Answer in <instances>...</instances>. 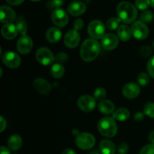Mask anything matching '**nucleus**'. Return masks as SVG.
<instances>
[{
	"label": "nucleus",
	"mask_w": 154,
	"mask_h": 154,
	"mask_svg": "<svg viewBox=\"0 0 154 154\" xmlns=\"http://www.w3.org/2000/svg\"><path fill=\"white\" fill-rule=\"evenodd\" d=\"M62 32L58 28L56 27H51L47 31L46 38L51 43H56L59 42L61 38Z\"/></svg>",
	"instance_id": "obj_20"
},
{
	"label": "nucleus",
	"mask_w": 154,
	"mask_h": 154,
	"mask_svg": "<svg viewBox=\"0 0 154 154\" xmlns=\"http://www.w3.org/2000/svg\"><path fill=\"white\" fill-rule=\"evenodd\" d=\"M22 138L20 135H14L9 138L8 141V145L10 150L16 151L22 147Z\"/></svg>",
	"instance_id": "obj_23"
},
{
	"label": "nucleus",
	"mask_w": 154,
	"mask_h": 154,
	"mask_svg": "<svg viewBox=\"0 0 154 154\" xmlns=\"http://www.w3.org/2000/svg\"><path fill=\"white\" fill-rule=\"evenodd\" d=\"M129 116H130V113H129V110L124 108H119L113 114L114 118L119 121H126L129 119Z\"/></svg>",
	"instance_id": "obj_24"
},
{
	"label": "nucleus",
	"mask_w": 154,
	"mask_h": 154,
	"mask_svg": "<svg viewBox=\"0 0 154 154\" xmlns=\"http://www.w3.org/2000/svg\"><path fill=\"white\" fill-rule=\"evenodd\" d=\"M33 47V42L29 36L22 35L17 43V49L21 54H27L31 51Z\"/></svg>",
	"instance_id": "obj_10"
},
{
	"label": "nucleus",
	"mask_w": 154,
	"mask_h": 154,
	"mask_svg": "<svg viewBox=\"0 0 154 154\" xmlns=\"http://www.w3.org/2000/svg\"><path fill=\"white\" fill-rule=\"evenodd\" d=\"M80 35L75 29L69 30L64 38V43L69 48H75L80 42Z\"/></svg>",
	"instance_id": "obj_14"
},
{
	"label": "nucleus",
	"mask_w": 154,
	"mask_h": 154,
	"mask_svg": "<svg viewBox=\"0 0 154 154\" xmlns=\"http://www.w3.org/2000/svg\"><path fill=\"white\" fill-rule=\"evenodd\" d=\"M33 85L37 91L45 96L49 95L51 91V85L50 84V83L42 78H37L35 80Z\"/></svg>",
	"instance_id": "obj_16"
},
{
	"label": "nucleus",
	"mask_w": 154,
	"mask_h": 154,
	"mask_svg": "<svg viewBox=\"0 0 154 154\" xmlns=\"http://www.w3.org/2000/svg\"><path fill=\"white\" fill-rule=\"evenodd\" d=\"M78 106L84 112H90L96 107V99L88 95H84L78 99Z\"/></svg>",
	"instance_id": "obj_9"
},
{
	"label": "nucleus",
	"mask_w": 154,
	"mask_h": 154,
	"mask_svg": "<svg viewBox=\"0 0 154 154\" xmlns=\"http://www.w3.org/2000/svg\"><path fill=\"white\" fill-rule=\"evenodd\" d=\"M139 52H140V55L142 56V57H147L151 54L152 50L150 46H147V45H145V46L141 47Z\"/></svg>",
	"instance_id": "obj_36"
},
{
	"label": "nucleus",
	"mask_w": 154,
	"mask_h": 154,
	"mask_svg": "<svg viewBox=\"0 0 154 154\" xmlns=\"http://www.w3.org/2000/svg\"><path fill=\"white\" fill-rule=\"evenodd\" d=\"M144 114L141 112H137L136 114L134 116V119H135L136 121H141V120L144 119Z\"/></svg>",
	"instance_id": "obj_41"
},
{
	"label": "nucleus",
	"mask_w": 154,
	"mask_h": 154,
	"mask_svg": "<svg viewBox=\"0 0 154 154\" xmlns=\"http://www.w3.org/2000/svg\"><path fill=\"white\" fill-rule=\"evenodd\" d=\"M69 56L66 53H59L55 56V60L59 63H64L68 61Z\"/></svg>",
	"instance_id": "obj_35"
},
{
	"label": "nucleus",
	"mask_w": 154,
	"mask_h": 154,
	"mask_svg": "<svg viewBox=\"0 0 154 154\" xmlns=\"http://www.w3.org/2000/svg\"><path fill=\"white\" fill-rule=\"evenodd\" d=\"M153 48H154V42H153Z\"/></svg>",
	"instance_id": "obj_50"
},
{
	"label": "nucleus",
	"mask_w": 154,
	"mask_h": 154,
	"mask_svg": "<svg viewBox=\"0 0 154 154\" xmlns=\"http://www.w3.org/2000/svg\"><path fill=\"white\" fill-rule=\"evenodd\" d=\"M2 61L7 67L11 68V69L17 68L21 63L20 57L18 56V54L11 51L6 52L3 55Z\"/></svg>",
	"instance_id": "obj_11"
},
{
	"label": "nucleus",
	"mask_w": 154,
	"mask_h": 154,
	"mask_svg": "<svg viewBox=\"0 0 154 154\" xmlns=\"http://www.w3.org/2000/svg\"><path fill=\"white\" fill-rule=\"evenodd\" d=\"M16 19V13L11 8L2 5L0 8V20L3 23H11Z\"/></svg>",
	"instance_id": "obj_13"
},
{
	"label": "nucleus",
	"mask_w": 154,
	"mask_h": 154,
	"mask_svg": "<svg viewBox=\"0 0 154 154\" xmlns=\"http://www.w3.org/2000/svg\"><path fill=\"white\" fill-rule=\"evenodd\" d=\"M51 19L53 23L59 27H64L69 22V16L63 9L55 8L51 14Z\"/></svg>",
	"instance_id": "obj_8"
},
{
	"label": "nucleus",
	"mask_w": 154,
	"mask_h": 154,
	"mask_svg": "<svg viewBox=\"0 0 154 154\" xmlns=\"http://www.w3.org/2000/svg\"><path fill=\"white\" fill-rule=\"evenodd\" d=\"M99 148L102 154H114L115 153V145L112 141L109 140H102L99 144Z\"/></svg>",
	"instance_id": "obj_21"
},
{
	"label": "nucleus",
	"mask_w": 154,
	"mask_h": 154,
	"mask_svg": "<svg viewBox=\"0 0 154 154\" xmlns=\"http://www.w3.org/2000/svg\"><path fill=\"white\" fill-rule=\"evenodd\" d=\"M90 154H102V153H99V152L97 151V150H94V151H92Z\"/></svg>",
	"instance_id": "obj_47"
},
{
	"label": "nucleus",
	"mask_w": 154,
	"mask_h": 154,
	"mask_svg": "<svg viewBox=\"0 0 154 154\" xmlns=\"http://www.w3.org/2000/svg\"><path fill=\"white\" fill-rule=\"evenodd\" d=\"M36 60L38 63L44 66H48L55 60L53 53L46 48H41L38 49L35 54Z\"/></svg>",
	"instance_id": "obj_7"
},
{
	"label": "nucleus",
	"mask_w": 154,
	"mask_h": 154,
	"mask_svg": "<svg viewBox=\"0 0 154 154\" xmlns=\"http://www.w3.org/2000/svg\"><path fill=\"white\" fill-rule=\"evenodd\" d=\"M119 39L117 35L114 34H106L103 36L101 41V45L102 48L106 51H111L114 50L118 46Z\"/></svg>",
	"instance_id": "obj_12"
},
{
	"label": "nucleus",
	"mask_w": 154,
	"mask_h": 154,
	"mask_svg": "<svg viewBox=\"0 0 154 154\" xmlns=\"http://www.w3.org/2000/svg\"><path fill=\"white\" fill-rule=\"evenodd\" d=\"M150 5H152V7L154 8V0H150Z\"/></svg>",
	"instance_id": "obj_48"
},
{
	"label": "nucleus",
	"mask_w": 154,
	"mask_h": 154,
	"mask_svg": "<svg viewBox=\"0 0 154 154\" xmlns=\"http://www.w3.org/2000/svg\"><path fill=\"white\" fill-rule=\"evenodd\" d=\"M30 1H32V2H39L41 0H30Z\"/></svg>",
	"instance_id": "obj_49"
},
{
	"label": "nucleus",
	"mask_w": 154,
	"mask_h": 154,
	"mask_svg": "<svg viewBox=\"0 0 154 154\" xmlns=\"http://www.w3.org/2000/svg\"><path fill=\"white\" fill-rule=\"evenodd\" d=\"M140 154H154V144L144 146L140 151Z\"/></svg>",
	"instance_id": "obj_34"
},
{
	"label": "nucleus",
	"mask_w": 154,
	"mask_h": 154,
	"mask_svg": "<svg viewBox=\"0 0 154 154\" xmlns=\"http://www.w3.org/2000/svg\"><path fill=\"white\" fill-rule=\"evenodd\" d=\"M83 26H84V21L82 19H77L73 23V27L74 29L76 30V31H79V30L82 29Z\"/></svg>",
	"instance_id": "obj_39"
},
{
	"label": "nucleus",
	"mask_w": 154,
	"mask_h": 154,
	"mask_svg": "<svg viewBox=\"0 0 154 154\" xmlns=\"http://www.w3.org/2000/svg\"><path fill=\"white\" fill-rule=\"evenodd\" d=\"M2 35L6 39H13L17 35V29L16 25L12 23L5 24L2 28Z\"/></svg>",
	"instance_id": "obj_18"
},
{
	"label": "nucleus",
	"mask_w": 154,
	"mask_h": 154,
	"mask_svg": "<svg viewBox=\"0 0 154 154\" xmlns=\"http://www.w3.org/2000/svg\"><path fill=\"white\" fill-rule=\"evenodd\" d=\"M144 114L148 117L154 118V103L153 102H148L145 105L144 108Z\"/></svg>",
	"instance_id": "obj_30"
},
{
	"label": "nucleus",
	"mask_w": 154,
	"mask_h": 154,
	"mask_svg": "<svg viewBox=\"0 0 154 154\" xmlns=\"http://www.w3.org/2000/svg\"><path fill=\"white\" fill-rule=\"evenodd\" d=\"M94 98L97 100L102 101L106 96V90L103 87H99L94 92Z\"/></svg>",
	"instance_id": "obj_29"
},
{
	"label": "nucleus",
	"mask_w": 154,
	"mask_h": 154,
	"mask_svg": "<svg viewBox=\"0 0 154 154\" xmlns=\"http://www.w3.org/2000/svg\"><path fill=\"white\" fill-rule=\"evenodd\" d=\"M86 5L81 2H73L68 7V11L72 16H80L86 11Z\"/></svg>",
	"instance_id": "obj_17"
},
{
	"label": "nucleus",
	"mask_w": 154,
	"mask_h": 154,
	"mask_svg": "<svg viewBox=\"0 0 154 154\" xmlns=\"http://www.w3.org/2000/svg\"><path fill=\"white\" fill-rule=\"evenodd\" d=\"M88 33L93 38H102L105 35V28L104 24L100 20H93L88 26Z\"/></svg>",
	"instance_id": "obj_5"
},
{
	"label": "nucleus",
	"mask_w": 154,
	"mask_h": 154,
	"mask_svg": "<svg viewBox=\"0 0 154 154\" xmlns=\"http://www.w3.org/2000/svg\"><path fill=\"white\" fill-rule=\"evenodd\" d=\"M118 18L124 23H132L138 16L137 8L129 2H121L117 8Z\"/></svg>",
	"instance_id": "obj_1"
},
{
	"label": "nucleus",
	"mask_w": 154,
	"mask_h": 154,
	"mask_svg": "<svg viewBox=\"0 0 154 154\" xmlns=\"http://www.w3.org/2000/svg\"><path fill=\"white\" fill-rule=\"evenodd\" d=\"M101 51V45L95 39H87L84 41L81 48V57L85 62L94 60Z\"/></svg>",
	"instance_id": "obj_2"
},
{
	"label": "nucleus",
	"mask_w": 154,
	"mask_h": 154,
	"mask_svg": "<svg viewBox=\"0 0 154 154\" xmlns=\"http://www.w3.org/2000/svg\"><path fill=\"white\" fill-rule=\"evenodd\" d=\"M62 154H77V153L75 150L68 148V149H65V150L63 151V153H62Z\"/></svg>",
	"instance_id": "obj_44"
},
{
	"label": "nucleus",
	"mask_w": 154,
	"mask_h": 154,
	"mask_svg": "<svg viewBox=\"0 0 154 154\" xmlns=\"http://www.w3.org/2000/svg\"><path fill=\"white\" fill-rule=\"evenodd\" d=\"M149 81H150V78H149V75L147 74L142 72V73L138 75V82L140 85L143 86V87L147 86L149 84Z\"/></svg>",
	"instance_id": "obj_31"
},
{
	"label": "nucleus",
	"mask_w": 154,
	"mask_h": 154,
	"mask_svg": "<svg viewBox=\"0 0 154 154\" xmlns=\"http://www.w3.org/2000/svg\"><path fill=\"white\" fill-rule=\"evenodd\" d=\"M120 20L119 19V18H117V17H111L110 19L108 20V21H107V27H108V29L109 30H115L119 28V24H120Z\"/></svg>",
	"instance_id": "obj_27"
},
{
	"label": "nucleus",
	"mask_w": 154,
	"mask_h": 154,
	"mask_svg": "<svg viewBox=\"0 0 154 154\" xmlns=\"http://www.w3.org/2000/svg\"><path fill=\"white\" fill-rule=\"evenodd\" d=\"M150 5V0H136L135 1V7L139 10H145Z\"/></svg>",
	"instance_id": "obj_32"
},
{
	"label": "nucleus",
	"mask_w": 154,
	"mask_h": 154,
	"mask_svg": "<svg viewBox=\"0 0 154 154\" xmlns=\"http://www.w3.org/2000/svg\"><path fill=\"white\" fill-rule=\"evenodd\" d=\"M147 71L152 78H154V56L149 60L147 63Z\"/></svg>",
	"instance_id": "obj_37"
},
{
	"label": "nucleus",
	"mask_w": 154,
	"mask_h": 154,
	"mask_svg": "<svg viewBox=\"0 0 154 154\" xmlns=\"http://www.w3.org/2000/svg\"><path fill=\"white\" fill-rule=\"evenodd\" d=\"M148 139L152 144H154V131H152V132L149 134Z\"/></svg>",
	"instance_id": "obj_45"
},
{
	"label": "nucleus",
	"mask_w": 154,
	"mask_h": 154,
	"mask_svg": "<svg viewBox=\"0 0 154 154\" xmlns=\"http://www.w3.org/2000/svg\"><path fill=\"white\" fill-rule=\"evenodd\" d=\"M131 30H132V35L135 38L139 39V40H143V39L146 38L149 35L148 27L144 23L140 20L136 21L132 24Z\"/></svg>",
	"instance_id": "obj_6"
},
{
	"label": "nucleus",
	"mask_w": 154,
	"mask_h": 154,
	"mask_svg": "<svg viewBox=\"0 0 154 154\" xmlns=\"http://www.w3.org/2000/svg\"><path fill=\"white\" fill-rule=\"evenodd\" d=\"M99 110L101 113L106 115L113 114L115 109L114 103L110 100H102L99 104Z\"/></svg>",
	"instance_id": "obj_19"
},
{
	"label": "nucleus",
	"mask_w": 154,
	"mask_h": 154,
	"mask_svg": "<svg viewBox=\"0 0 154 154\" xmlns=\"http://www.w3.org/2000/svg\"><path fill=\"white\" fill-rule=\"evenodd\" d=\"M123 94L127 99H135L140 94V87L135 83L126 84L123 88Z\"/></svg>",
	"instance_id": "obj_15"
},
{
	"label": "nucleus",
	"mask_w": 154,
	"mask_h": 154,
	"mask_svg": "<svg viewBox=\"0 0 154 154\" xmlns=\"http://www.w3.org/2000/svg\"><path fill=\"white\" fill-rule=\"evenodd\" d=\"M16 27H17V32L20 35H25L26 34L28 26H27V23L23 17H19L17 20Z\"/></svg>",
	"instance_id": "obj_26"
},
{
	"label": "nucleus",
	"mask_w": 154,
	"mask_h": 154,
	"mask_svg": "<svg viewBox=\"0 0 154 154\" xmlns=\"http://www.w3.org/2000/svg\"><path fill=\"white\" fill-rule=\"evenodd\" d=\"M117 35L119 38L123 42H127L132 36V30L126 25H120L117 29Z\"/></svg>",
	"instance_id": "obj_22"
},
{
	"label": "nucleus",
	"mask_w": 154,
	"mask_h": 154,
	"mask_svg": "<svg viewBox=\"0 0 154 154\" xmlns=\"http://www.w3.org/2000/svg\"><path fill=\"white\" fill-rule=\"evenodd\" d=\"M153 14L150 11H144L140 15V21L143 23H149L153 20Z\"/></svg>",
	"instance_id": "obj_28"
},
{
	"label": "nucleus",
	"mask_w": 154,
	"mask_h": 154,
	"mask_svg": "<svg viewBox=\"0 0 154 154\" xmlns=\"http://www.w3.org/2000/svg\"><path fill=\"white\" fill-rule=\"evenodd\" d=\"M118 153L120 154H125L128 152V150H129V146L126 143H120L118 146Z\"/></svg>",
	"instance_id": "obj_38"
},
{
	"label": "nucleus",
	"mask_w": 154,
	"mask_h": 154,
	"mask_svg": "<svg viewBox=\"0 0 154 154\" xmlns=\"http://www.w3.org/2000/svg\"><path fill=\"white\" fill-rule=\"evenodd\" d=\"M5 128H6V121L5 120L4 117H0V131H1V132H2Z\"/></svg>",
	"instance_id": "obj_40"
},
{
	"label": "nucleus",
	"mask_w": 154,
	"mask_h": 154,
	"mask_svg": "<svg viewBox=\"0 0 154 154\" xmlns=\"http://www.w3.org/2000/svg\"><path fill=\"white\" fill-rule=\"evenodd\" d=\"M64 2L65 0H51L47 3V7L48 8H58L64 4Z\"/></svg>",
	"instance_id": "obj_33"
},
{
	"label": "nucleus",
	"mask_w": 154,
	"mask_h": 154,
	"mask_svg": "<svg viewBox=\"0 0 154 154\" xmlns=\"http://www.w3.org/2000/svg\"><path fill=\"white\" fill-rule=\"evenodd\" d=\"M0 150H1V154H11L9 149L5 147H3V146L0 147Z\"/></svg>",
	"instance_id": "obj_43"
},
{
	"label": "nucleus",
	"mask_w": 154,
	"mask_h": 154,
	"mask_svg": "<svg viewBox=\"0 0 154 154\" xmlns=\"http://www.w3.org/2000/svg\"><path fill=\"white\" fill-rule=\"evenodd\" d=\"M51 75L54 78H61L65 73V69L60 63H56L51 67Z\"/></svg>",
	"instance_id": "obj_25"
},
{
	"label": "nucleus",
	"mask_w": 154,
	"mask_h": 154,
	"mask_svg": "<svg viewBox=\"0 0 154 154\" xmlns=\"http://www.w3.org/2000/svg\"><path fill=\"white\" fill-rule=\"evenodd\" d=\"M6 1L8 4L12 5H18L23 2L24 0H6Z\"/></svg>",
	"instance_id": "obj_42"
},
{
	"label": "nucleus",
	"mask_w": 154,
	"mask_h": 154,
	"mask_svg": "<svg viewBox=\"0 0 154 154\" xmlns=\"http://www.w3.org/2000/svg\"><path fill=\"white\" fill-rule=\"evenodd\" d=\"M98 129L103 136L112 138L115 136L117 132V123L112 117H103L98 123Z\"/></svg>",
	"instance_id": "obj_3"
},
{
	"label": "nucleus",
	"mask_w": 154,
	"mask_h": 154,
	"mask_svg": "<svg viewBox=\"0 0 154 154\" xmlns=\"http://www.w3.org/2000/svg\"><path fill=\"white\" fill-rule=\"evenodd\" d=\"M75 142L76 145L81 150H89L94 147L96 139L92 134L88 132H83L80 133L77 136Z\"/></svg>",
	"instance_id": "obj_4"
},
{
	"label": "nucleus",
	"mask_w": 154,
	"mask_h": 154,
	"mask_svg": "<svg viewBox=\"0 0 154 154\" xmlns=\"http://www.w3.org/2000/svg\"><path fill=\"white\" fill-rule=\"evenodd\" d=\"M72 134L78 136V135H79V131H78V129H73V130H72Z\"/></svg>",
	"instance_id": "obj_46"
}]
</instances>
